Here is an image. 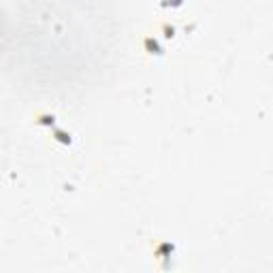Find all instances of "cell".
<instances>
[{
	"label": "cell",
	"mask_w": 273,
	"mask_h": 273,
	"mask_svg": "<svg viewBox=\"0 0 273 273\" xmlns=\"http://www.w3.org/2000/svg\"><path fill=\"white\" fill-rule=\"evenodd\" d=\"M162 32H165V37H167V39H171L173 34H175V28L169 26V24H165V26H162Z\"/></svg>",
	"instance_id": "277c9868"
},
{
	"label": "cell",
	"mask_w": 273,
	"mask_h": 273,
	"mask_svg": "<svg viewBox=\"0 0 273 273\" xmlns=\"http://www.w3.org/2000/svg\"><path fill=\"white\" fill-rule=\"evenodd\" d=\"M54 122H56L54 113H39L37 115V124H41V126H54Z\"/></svg>",
	"instance_id": "7a4b0ae2"
},
{
	"label": "cell",
	"mask_w": 273,
	"mask_h": 273,
	"mask_svg": "<svg viewBox=\"0 0 273 273\" xmlns=\"http://www.w3.org/2000/svg\"><path fill=\"white\" fill-rule=\"evenodd\" d=\"M143 49L147 51V54H156V56H160V54H165V47L158 43V39H154V37H145L143 39Z\"/></svg>",
	"instance_id": "6da1fadb"
},
{
	"label": "cell",
	"mask_w": 273,
	"mask_h": 273,
	"mask_svg": "<svg viewBox=\"0 0 273 273\" xmlns=\"http://www.w3.org/2000/svg\"><path fill=\"white\" fill-rule=\"evenodd\" d=\"M54 139L56 141H60V143H64V145H71V132H64V130H54Z\"/></svg>",
	"instance_id": "3957f363"
},
{
	"label": "cell",
	"mask_w": 273,
	"mask_h": 273,
	"mask_svg": "<svg viewBox=\"0 0 273 273\" xmlns=\"http://www.w3.org/2000/svg\"><path fill=\"white\" fill-rule=\"evenodd\" d=\"M182 2L184 0H165L162 4H165V7H182Z\"/></svg>",
	"instance_id": "5b68a950"
}]
</instances>
